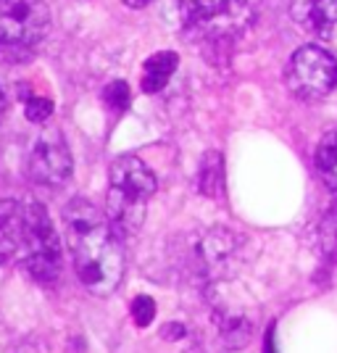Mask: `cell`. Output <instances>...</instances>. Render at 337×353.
Segmentation results:
<instances>
[{
    "mask_svg": "<svg viewBox=\"0 0 337 353\" xmlns=\"http://www.w3.org/2000/svg\"><path fill=\"white\" fill-rule=\"evenodd\" d=\"M63 230L79 282L92 295L114 293L124 277V250L108 216L76 198L63 211Z\"/></svg>",
    "mask_w": 337,
    "mask_h": 353,
    "instance_id": "obj_1",
    "label": "cell"
},
{
    "mask_svg": "<svg viewBox=\"0 0 337 353\" xmlns=\"http://www.w3.org/2000/svg\"><path fill=\"white\" fill-rule=\"evenodd\" d=\"M156 192V176L137 156H119L108 172L105 216L119 237L140 232L145 221V203Z\"/></svg>",
    "mask_w": 337,
    "mask_h": 353,
    "instance_id": "obj_2",
    "label": "cell"
},
{
    "mask_svg": "<svg viewBox=\"0 0 337 353\" xmlns=\"http://www.w3.org/2000/svg\"><path fill=\"white\" fill-rule=\"evenodd\" d=\"M182 27L203 37H229L248 27L253 8L248 0H182Z\"/></svg>",
    "mask_w": 337,
    "mask_h": 353,
    "instance_id": "obj_3",
    "label": "cell"
},
{
    "mask_svg": "<svg viewBox=\"0 0 337 353\" xmlns=\"http://www.w3.org/2000/svg\"><path fill=\"white\" fill-rule=\"evenodd\" d=\"M337 85V59L319 45L298 48L287 66V88L300 101H322Z\"/></svg>",
    "mask_w": 337,
    "mask_h": 353,
    "instance_id": "obj_4",
    "label": "cell"
},
{
    "mask_svg": "<svg viewBox=\"0 0 337 353\" xmlns=\"http://www.w3.org/2000/svg\"><path fill=\"white\" fill-rule=\"evenodd\" d=\"M50 30V11L43 0H0V43L34 45Z\"/></svg>",
    "mask_w": 337,
    "mask_h": 353,
    "instance_id": "obj_5",
    "label": "cell"
},
{
    "mask_svg": "<svg viewBox=\"0 0 337 353\" xmlns=\"http://www.w3.org/2000/svg\"><path fill=\"white\" fill-rule=\"evenodd\" d=\"M72 150L59 130L43 132L30 153V176L45 188H61L72 176Z\"/></svg>",
    "mask_w": 337,
    "mask_h": 353,
    "instance_id": "obj_6",
    "label": "cell"
},
{
    "mask_svg": "<svg viewBox=\"0 0 337 353\" xmlns=\"http://www.w3.org/2000/svg\"><path fill=\"white\" fill-rule=\"evenodd\" d=\"M293 14L300 21V27L319 37H329L337 27V0H298Z\"/></svg>",
    "mask_w": 337,
    "mask_h": 353,
    "instance_id": "obj_7",
    "label": "cell"
},
{
    "mask_svg": "<svg viewBox=\"0 0 337 353\" xmlns=\"http://www.w3.org/2000/svg\"><path fill=\"white\" fill-rule=\"evenodd\" d=\"M179 66V56L174 50H161V53H153L145 61V69H143V90L145 92H159L169 85L172 74Z\"/></svg>",
    "mask_w": 337,
    "mask_h": 353,
    "instance_id": "obj_8",
    "label": "cell"
},
{
    "mask_svg": "<svg viewBox=\"0 0 337 353\" xmlns=\"http://www.w3.org/2000/svg\"><path fill=\"white\" fill-rule=\"evenodd\" d=\"M316 169L324 185L337 192V130H329L316 148Z\"/></svg>",
    "mask_w": 337,
    "mask_h": 353,
    "instance_id": "obj_9",
    "label": "cell"
},
{
    "mask_svg": "<svg viewBox=\"0 0 337 353\" xmlns=\"http://www.w3.org/2000/svg\"><path fill=\"white\" fill-rule=\"evenodd\" d=\"M224 188V161L219 153H205L201 166V190L205 195H219Z\"/></svg>",
    "mask_w": 337,
    "mask_h": 353,
    "instance_id": "obj_10",
    "label": "cell"
},
{
    "mask_svg": "<svg viewBox=\"0 0 337 353\" xmlns=\"http://www.w3.org/2000/svg\"><path fill=\"white\" fill-rule=\"evenodd\" d=\"M250 332H253V327H250V322H245L243 316H232V319H227L224 327H221L224 343H227L229 348H240V345H245L248 338H250Z\"/></svg>",
    "mask_w": 337,
    "mask_h": 353,
    "instance_id": "obj_11",
    "label": "cell"
},
{
    "mask_svg": "<svg viewBox=\"0 0 337 353\" xmlns=\"http://www.w3.org/2000/svg\"><path fill=\"white\" fill-rule=\"evenodd\" d=\"M103 101L111 105L114 111H127L130 108V88H127V82H111L108 88L103 90Z\"/></svg>",
    "mask_w": 337,
    "mask_h": 353,
    "instance_id": "obj_12",
    "label": "cell"
},
{
    "mask_svg": "<svg viewBox=\"0 0 337 353\" xmlns=\"http://www.w3.org/2000/svg\"><path fill=\"white\" fill-rule=\"evenodd\" d=\"M132 316L137 327H147L156 316V301L150 295H137L132 301Z\"/></svg>",
    "mask_w": 337,
    "mask_h": 353,
    "instance_id": "obj_13",
    "label": "cell"
},
{
    "mask_svg": "<svg viewBox=\"0 0 337 353\" xmlns=\"http://www.w3.org/2000/svg\"><path fill=\"white\" fill-rule=\"evenodd\" d=\"M24 114H27V119L34 121V124H43V121H48L50 114H53V101H50V98H30L27 105H24Z\"/></svg>",
    "mask_w": 337,
    "mask_h": 353,
    "instance_id": "obj_14",
    "label": "cell"
},
{
    "mask_svg": "<svg viewBox=\"0 0 337 353\" xmlns=\"http://www.w3.org/2000/svg\"><path fill=\"white\" fill-rule=\"evenodd\" d=\"M14 253H16V243L6 235L3 230H0V264H6V261L14 256Z\"/></svg>",
    "mask_w": 337,
    "mask_h": 353,
    "instance_id": "obj_15",
    "label": "cell"
},
{
    "mask_svg": "<svg viewBox=\"0 0 337 353\" xmlns=\"http://www.w3.org/2000/svg\"><path fill=\"white\" fill-rule=\"evenodd\" d=\"M124 6H130V8H145L147 3H153V0H121Z\"/></svg>",
    "mask_w": 337,
    "mask_h": 353,
    "instance_id": "obj_16",
    "label": "cell"
},
{
    "mask_svg": "<svg viewBox=\"0 0 337 353\" xmlns=\"http://www.w3.org/2000/svg\"><path fill=\"white\" fill-rule=\"evenodd\" d=\"M6 108H8V101H6V92L0 90V121H3V117H6Z\"/></svg>",
    "mask_w": 337,
    "mask_h": 353,
    "instance_id": "obj_17",
    "label": "cell"
}]
</instances>
